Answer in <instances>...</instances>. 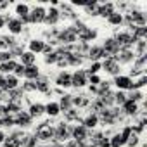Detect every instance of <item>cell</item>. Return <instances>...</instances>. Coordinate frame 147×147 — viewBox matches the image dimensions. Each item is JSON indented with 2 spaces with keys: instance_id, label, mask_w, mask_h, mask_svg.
Masks as SVG:
<instances>
[{
  "instance_id": "cell-1",
  "label": "cell",
  "mask_w": 147,
  "mask_h": 147,
  "mask_svg": "<svg viewBox=\"0 0 147 147\" xmlns=\"http://www.w3.org/2000/svg\"><path fill=\"white\" fill-rule=\"evenodd\" d=\"M76 40H78V36H76V31L73 30V26H67L64 30H59L57 31V36H55V43L57 45H64V47L76 43Z\"/></svg>"
},
{
  "instance_id": "cell-2",
  "label": "cell",
  "mask_w": 147,
  "mask_h": 147,
  "mask_svg": "<svg viewBox=\"0 0 147 147\" xmlns=\"http://www.w3.org/2000/svg\"><path fill=\"white\" fill-rule=\"evenodd\" d=\"M121 116V111L118 107H104L102 111L97 113L99 121H102L104 125H114Z\"/></svg>"
},
{
  "instance_id": "cell-3",
  "label": "cell",
  "mask_w": 147,
  "mask_h": 147,
  "mask_svg": "<svg viewBox=\"0 0 147 147\" xmlns=\"http://www.w3.org/2000/svg\"><path fill=\"white\" fill-rule=\"evenodd\" d=\"M69 138H71V125L66 123V121L57 123V125L54 126V140L64 144V142H67Z\"/></svg>"
},
{
  "instance_id": "cell-4",
  "label": "cell",
  "mask_w": 147,
  "mask_h": 147,
  "mask_svg": "<svg viewBox=\"0 0 147 147\" xmlns=\"http://www.w3.org/2000/svg\"><path fill=\"white\" fill-rule=\"evenodd\" d=\"M35 137L36 140H43V142H52L54 140V126L50 123H40L35 130Z\"/></svg>"
},
{
  "instance_id": "cell-5",
  "label": "cell",
  "mask_w": 147,
  "mask_h": 147,
  "mask_svg": "<svg viewBox=\"0 0 147 147\" xmlns=\"http://www.w3.org/2000/svg\"><path fill=\"white\" fill-rule=\"evenodd\" d=\"M114 40H116V43L119 45L121 50L131 49V45H135V38H133V35L130 31H119V33H116L114 35Z\"/></svg>"
},
{
  "instance_id": "cell-6",
  "label": "cell",
  "mask_w": 147,
  "mask_h": 147,
  "mask_svg": "<svg viewBox=\"0 0 147 147\" xmlns=\"http://www.w3.org/2000/svg\"><path fill=\"white\" fill-rule=\"evenodd\" d=\"M45 14H47V9H45L43 5H35V7L30 9L28 19H30L31 24H42V23L45 21Z\"/></svg>"
},
{
  "instance_id": "cell-7",
  "label": "cell",
  "mask_w": 147,
  "mask_h": 147,
  "mask_svg": "<svg viewBox=\"0 0 147 147\" xmlns=\"http://www.w3.org/2000/svg\"><path fill=\"white\" fill-rule=\"evenodd\" d=\"M100 64H102V69L107 73V75H111V76H118L119 71H121V66L118 64V61H116L114 57H107V59H104Z\"/></svg>"
},
{
  "instance_id": "cell-8",
  "label": "cell",
  "mask_w": 147,
  "mask_h": 147,
  "mask_svg": "<svg viewBox=\"0 0 147 147\" xmlns=\"http://www.w3.org/2000/svg\"><path fill=\"white\" fill-rule=\"evenodd\" d=\"M76 36H78V40L82 42V43H88V42H94L95 38H97V31L94 30V28H90V26H83V28H80L78 31H76Z\"/></svg>"
},
{
  "instance_id": "cell-9",
  "label": "cell",
  "mask_w": 147,
  "mask_h": 147,
  "mask_svg": "<svg viewBox=\"0 0 147 147\" xmlns=\"http://www.w3.org/2000/svg\"><path fill=\"white\" fill-rule=\"evenodd\" d=\"M87 83H88V76H87V73L83 69H76L75 73H71V87L82 88Z\"/></svg>"
},
{
  "instance_id": "cell-10",
  "label": "cell",
  "mask_w": 147,
  "mask_h": 147,
  "mask_svg": "<svg viewBox=\"0 0 147 147\" xmlns=\"http://www.w3.org/2000/svg\"><path fill=\"white\" fill-rule=\"evenodd\" d=\"M71 138L76 140V142H80V144H85V140L88 138V130L83 125H73L71 126Z\"/></svg>"
},
{
  "instance_id": "cell-11",
  "label": "cell",
  "mask_w": 147,
  "mask_h": 147,
  "mask_svg": "<svg viewBox=\"0 0 147 147\" xmlns=\"http://www.w3.org/2000/svg\"><path fill=\"white\" fill-rule=\"evenodd\" d=\"M87 57H88L92 62H100V59H107V54L104 52V49H102L100 45H92V47H88Z\"/></svg>"
},
{
  "instance_id": "cell-12",
  "label": "cell",
  "mask_w": 147,
  "mask_h": 147,
  "mask_svg": "<svg viewBox=\"0 0 147 147\" xmlns=\"http://www.w3.org/2000/svg\"><path fill=\"white\" fill-rule=\"evenodd\" d=\"M5 26L9 28V31L12 35H21L24 31V24L18 18H5Z\"/></svg>"
},
{
  "instance_id": "cell-13",
  "label": "cell",
  "mask_w": 147,
  "mask_h": 147,
  "mask_svg": "<svg viewBox=\"0 0 147 147\" xmlns=\"http://www.w3.org/2000/svg\"><path fill=\"white\" fill-rule=\"evenodd\" d=\"M116 87H118V90H131L133 88V80H131V76H126V75H118V76H114V82H113Z\"/></svg>"
},
{
  "instance_id": "cell-14",
  "label": "cell",
  "mask_w": 147,
  "mask_h": 147,
  "mask_svg": "<svg viewBox=\"0 0 147 147\" xmlns=\"http://www.w3.org/2000/svg\"><path fill=\"white\" fill-rule=\"evenodd\" d=\"M100 47L104 49V52L107 54V57H114V55L121 50V49H119V45L116 43V40H114V38H106V40H104V43H102Z\"/></svg>"
},
{
  "instance_id": "cell-15",
  "label": "cell",
  "mask_w": 147,
  "mask_h": 147,
  "mask_svg": "<svg viewBox=\"0 0 147 147\" xmlns=\"http://www.w3.org/2000/svg\"><path fill=\"white\" fill-rule=\"evenodd\" d=\"M114 59L118 61L119 66H121V64H130V62L135 61V54H133L131 49H125V50H119V52L114 55Z\"/></svg>"
},
{
  "instance_id": "cell-16",
  "label": "cell",
  "mask_w": 147,
  "mask_h": 147,
  "mask_svg": "<svg viewBox=\"0 0 147 147\" xmlns=\"http://www.w3.org/2000/svg\"><path fill=\"white\" fill-rule=\"evenodd\" d=\"M61 21V12H59V9L57 7H50V9H47V14H45V24H49V26H55L57 23Z\"/></svg>"
},
{
  "instance_id": "cell-17",
  "label": "cell",
  "mask_w": 147,
  "mask_h": 147,
  "mask_svg": "<svg viewBox=\"0 0 147 147\" xmlns=\"http://www.w3.org/2000/svg\"><path fill=\"white\" fill-rule=\"evenodd\" d=\"M54 83H55L57 87H61V88H69V87H71V73H67V71L62 69L59 75L55 76Z\"/></svg>"
},
{
  "instance_id": "cell-18",
  "label": "cell",
  "mask_w": 147,
  "mask_h": 147,
  "mask_svg": "<svg viewBox=\"0 0 147 147\" xmlns=\"http://www.w3.org/2000/svg\"><path fill=\"white\" fill-rule=\"evenodd\" d=\"M43 47H45V40L43 38H31L30 42H28V49H30V52L31 54H42L43 52Z\"/></svg>"
},
{
  "instance_id": "cell-19",
  "label": "cell",
  "mask_w": 147,
  "mask_h": 147,
  "mask_svg": "<svg viewBox=\"0 0 147 147\" xmlns=\"http://www.w3.org/2000/svg\"><path fill=\"white\" fill-rule=\"evenodd\" d=\"M35 88H36V92L49 94V92H50V82H49V78L40 75V76L35 80Z\"/></svg>"
},
{
  "instance_id": "cell-20",
  "label": "cell",
  "mask_w": 147,
  "mask_h": 147,
  "mask_svg": "<svg viewBox=\"0 0 147 147\" xmlns=\"http://www.w3.org/2000/svg\"><path fill=\"white\" fill-rule=\"evenodd\" d=\"M114 11H116V4H113V2L99 4V11H97V16H102V18H109V16H111Z\"/></svg>"
},
{
  "instance_id": "cell-21",
  "label": "cell",
  "mask_w": 147,
  "mask_h": 147,
  "mask_svg": "<svg viewBox=\"0 0 147 147\" xmlns=\"http://www.w3.org/2000/svg\"><path fill=\"white\" fill-rule=\"evenodd\" d=\"M128 16H130V19H131V23L135 26H145L147 24V18H145V14L142 11H131Z\"/></svg>"
},
{
  "instance_id": "cell-22",
  "label": "cell",
  "mask_w": 147,
  "mask_h": 147,
  "mask_svg": "<svg viewBox=\"0 0 147 147\" xmlns=\"http://www.w3.org/2000/svg\"><path fill=\"white\" fill-rule=\"evenodd\" d=\"M26 80L30 82H35L38 76H40V69L36 64H31V66H24V75H23Z\"/></svg>"
},
{
  "instance_id": "cell-23",
  "label": "cell",
  "mask_w": 147,
  "mask_h": 147,
  "mask_svg": "<svg viewBox=\"0 0 147 147\" xmlns=\"http://www.w3.org/2000/svg\"><path fill=\"white\" fill-rule=\"evenodd\" d=\"M123 107V114H126V116H135L140 109H138V104L137 102H133V100H130V99H126V102L121 106Z\"/></svg>"
},
{
  "instance_id": "cell-24",
  "label": "cell",
  "mask_w": 147,
  "mask_h": 147,
  "mask_svg": "<svg viewBox=\"0 0 147 147\" xmlns=\"http://www.w3.org/2000/svg\"><path fill=\"white\" fill-rule=\"evenodd\" d=\"M71 102H73V107H76V109L90 106V99H88L87 95H83V94H80V95H73Z\"/></svg>"
},
{
  "instance_id": "cell-25",
  "label": "cell",
  "mask_w": 147,
  "mask_h": 147,
  "mask_svg": "<svg viewBox=\"0 0 147 147\" xmlns=\"http://www.w3.org/2000/svg\"><path fill=\"white\" fill-rule=\"evenodd\" d=\"M28 114H30L31 118H40L42 114H45V106H43V104H40V102H35V104H31V106H30Z\"/></svg>"
},
{
  "instance_id": "cell-26",
  "label": "cell",
  "mask_w": 147,
  "mask_h": 147,
  "mask_svg": "<svg viewBox=\"0 0 147 147\" xmlns=\"http://www.w3.org/2000/svg\"><path fill=\"white\" fill-rule=\"evenodd\" d=\"M82 125H83L87 130H94V128L99 125V118H97V114H95V113H90V114L82 121Z\"/></svg>"
},
{
  "instance_id": "cell-27",
  "label": "cell",
  "mask_w": 147,
  "mask_h": 147,
  "mask_svg": "<svg viewBox=\"0 0 147 147\" xmlns=\"http://www.w3.org/2000/svg\"><path fill=\"white\" fill-rule=\"evenodd\" d=\"M18 64H19V62H16L14 59H12V61H9V62L0 64V75H12Z\"/></svg>"
},
{
  "instance_id": "cell-28",
  "label": "cell",
  "mask_w": 147,
  "mask_h": 147,
  "mask_svg": "<svg viewBox=\"0 0 147 147\" xmlns=\"http://www.w3.org/2000/svg\"><path fill=\"white\" fill-rule=\"evenodd\" d=\"M18 87H19V78H16L14 75H5V92H11Z\"/></svg>"
},
{
  "instance_id": "cell-29",
  "label": "cell",
  "mask_w": 147,
  "mask_h": 147,
  "mask_svg": "<svg viewBox=\"0 0 147 147\" xmlns=\"http://www.w3.org/2000/svg\"><path fill=\"white\" fill-rule=\"evenodd\" d=\"M64 119H66V123H69V121H78L80 119V111L76 107H69L67 111H64Z\"/></svg>"
},
{
  "instance_id": "cell-30",
  "label": "cell",
  "mask_w": 147,
  "mask_h": 147,
  "mask_svg": "<svg viewBox=\"0 0 147 147\" xmlns=\"http://www.w3.org/2000/svg\"><path fill=\"white\" fill-rule=\"evenodd\" d=\"M123 12H118V11H114L109 18H107V23L111 24V26H121L123 24Z\"/></svg>"
},
{
  "instance_id": "cell-31",
  "label": "cell",
  "mask_w": 147,
  "mask_h": 147,
  "mask_svg": "<svg viewBox=\"0 0 147 147\" xmlns=\"http://www.w3.org/2000/svg\"><path fill=\"white\" fill-rule=\"evenodd\" d=\"M21 62L19 64H23V66H31V64H35V61H36V55L35 54H31L30 50H26V52H23L21 54Z\"/></svg>"
},
{
  "instance_id": "cell-32",
  "label": "cell",
  "mask_w": 147,
  "mask_h": 147,
  "mask_svg": "<svg viewBox=\"0 0 147 147\" xmlns=\"http://www.w3.org/2000/svg\"><path fill=\"white\" fill-rule=\"evenodd\" d=\"M36 137H35V133L31 135V133H24V137H23V140H21V147H36Z\"/></svg>"
},
{
  "instance_id": "cell-33",
  "label": "cell",
  "mask_w": 147,
  "mask_h": 147,
  "mask_svg": "<svg viewBox=\"0 0 147 147\" xmlns=\"http://www.w3.org/2000/svg\"><path fill=\"white\" fill-rule=\"evenodd\" d=\"M71 99H73V95H69V94H66V95H62L61 99H59V107H61V111H67L69 107H73V102H71Z\"/></svg>"
},
{
  "instance_id": "cell-34",
  "label": "cell",
  "mask_w": 147,
  "mask_h": 147,
  "mask_svg": "<svg viewBox=\"0 0 147 147\" xmlns=\"http://www.w3.org/2000/svg\"><path fill=\"white\" fill-rule=\"evenodd\" d=\"M59 113H61V107H59L57 102H49V104L45 106V114H49L50 118H55Z\"/></svg>"
},
{
  "instance_id": "cell-35",
  "label": "cell",
  "mask_w": 147,
  "mask_h": 147,
  "mask_svg": "<svg viewBox=\"0 0 147 147\" xmlns=\"http://www.w3.org/2000/svg\"><path fill=\"white\" fill-rule=\"evenodd\" d=\"M109 144H111V147H123V145H126V138H123L121 133H114L109 138Z\"/></svg>"
},
{
  "instance_id": "cell-36",
  "label": "cell",
  "mask_w": 147,
  "mask_h": 147,
  "mask_svg": "<svg viewBox=\"0 0 147 147\" xmlns=\"http://www.w3.org/2000/svg\"><path fill=\"white\" fill-rule=\"evenodd\" d=\"M66 57H67V66H75V67L82 66L83 64V59H85V57H80L76 54H67Z\"/></svg>"
},
{
  "instance_id": "cell-37",
  "label": "cell",
  "mask_w": 147,
  "mask_h": 147,
  "mask_svg": "<svg viewBox=\"0 0 147 147\" xmlns=\"http://www.w3.org/2000/svg\"><path fill=\"white\" fill-rule=\"evenodd\" d=\"M145 45H147L145 40H137V42H135V50H133L135 57H142V55H145Z\"/></svg>"
},
{
  "instance_id": "cell-38",
  "label": "cell",
  "mask_w": 147,
  "mask_h": 147,
  "mask_svg": "<svg viewBox=\"0 0 147 147\" xmlns=\"http://www.w3.org/2000/svg\"><path fill=\"white\" fill-rule=\"evenodd\" d=\"M83 11L88 14V16H97V11H99V4L97 2H87L83 5Z\"/></svg>"
},
{
  "instance_id": "cell-39",
  "label": "cell",
  "mask_w": 147,
  "mask_h": 147,
  "mask_svg": "<svg viewBox=\"0 0 147 147\" xmlns=\"http://www.w3.org/2000/svg\"><path fill=\"white\" fill-rule=\"evenodd\" d=\"M126 99H130V100H133V102H140V100H144V92L142 90H130V94L126 95Z\"/></svg>"
},
{
  "instance_id": "cell-40",
  "label": "cell",
  "mask_w": 147,
  "mask_h": 147,
  "mask_svg": "<svg viewBox=\"0 0 147 147\" xmlns=\"http://www.w3.org/2000/svg\"><path fill=\"white\" fill-rule=\"evenodd\" d=\"M100 69H102V64H100V62H92L85 73H87V76H92V75H97Z\"/></svg>"
},
{
  "instance_id": "cell-41",
  "label": "cell",
  "mask_w": 147,
  "mask_h": 147,
  "mask_svg": "<svg viewBox=\"0 0 147 147\" xmlns=\"http://www.w3.org/2000/svg\"><path fill=\"white\" fill-rule=\"evenodd\" d=\"M57 59H59V54H57V50H54V52H50V54H47V55L43 57V61H45V64H47V66H50V64H55V62H57Z\"/></svg>"
},
{
  "instance_id": "cell-42",
  "label": "cell",
  "mask_w": 147,
  "mask_h": 147,
  "mask_svg": "<svg viewBox=\"0 0 147 147\" xmlns=\"http://www.w3.org/2000/svg\"><path fill=\"white\" fill-rule=\"evenodd\" d=\"M4 147H21V140L14 138L12 135H11V137H5V140H4Z\"/></svg>"
},
{
  "instance_id": "cell-43",
  "label": "cell",
  "mask_w": 147,
  "mask_h": 147,
  "mask_svg": "<svg viewBox=\"0 0 147 147\" xmlns=\"http://www.w3.org/2000/svg\"><path fill=\"white\" fill-rule=\"evenodd\" d=\"M125 102H126V94H125V92H121V90L114 92V104H118V106H123Z\"/></svg>"
},
{
  "instance_id": "cell-44",
  "label": "cell",
  "mask_w": 147,
  "mask_h": 147,
  "mask_svg": "<svg viewBox=\"0 0 147 147\" xmlns=\"http://www.w3.org/2000/svg\"><path fill=\"white\" fill-rule=\"evenodd\" d=\"M12 59H14V57H12L11 50H2V52H0V64L9 62V61H12Z\"/></svg>"
},
{
  "instance_id": "cell-45",
  "label": "cell",
  "mask_w": 147,
  "mask_h": 147,
  "mask_svg": "<svg viewBox=\"0 0 147 147\" xmlns=\"http://www.w3.org/2000/svg\"><path fill=\"white\" fill-rule=\"evenodd\" d=\"M23 92L26 94V92H36V88H35V82H30V80H26V83H23Z\"/></svg>"
},
{
  "instance_id": "cell-46",
  "label": "cell",
  "mask_w": 147,
  "mask_h": 147,
  "mask_svg": "<svg viewBox=\"0 0 147 147\" xmlns=\"http://www.w3.org/2000/svg\"><path fill=\"white\" fill-rule=\"evenodd\" d=\"M138 144V133H135V131H131V135H130V138H128V142H126V145L128 147H135Z\"/></svg>"
},
{
  "instance_id": "cell-47",
  "label": "cell",
  "mask_w": 147,
  "mask_h": 147,
  "mask_svg": "<svg viewBox=\"0 0 147 147\" xmlns=\"http://www.w3.org/2000/svg\"><path fill=\"white\" fill-rule=\"evenodd\" d=\"M12 75H14L16 78H21V76L24 75V66H23V64H18V66H16V69H14V73H12Z\"/></svg>"
},
{
  "instance_id": "cell-48",
  "label": "cell",
  "mask_w": 147,
  "mask_h": 147,
  "mask_svg": "<svg viewBox=\"0 0 147 147\" xmlns=\"http://www.w3.org/2000/svg\"><path fill=\"white\" fill-rule=\"evenodd\" d=\"M100 82H102V80H100L99 75H92V76H88V83H92V87H99Z\"/></svg>"
},
{
  "instance_id": "cell-49",
  "label": "cell",
  "mask_w": 147,
  "mask_h": 147,
  "mask_svg": "<svg viewBox=\"0 0 147 147\" xmlns=\"http://www.w3.org/2000/svg\"><path fill=\"white\" fill-rule=\"evenodd\" d=\"M64 147H85V144H80V142H76V140H67V142L64 144Z\"/></svg>"
},
{
  "instance_id": "cell-50",
  "label": "cell",
  "mask_w": 147,
  "mask_h": 147,
  "mask_svg": "<svg viewBox=\"0 0 147 147\" xmlns=\"http://www.w3.org/2000/svg\"><path fill=\"white\" fill-rule=\"evenodd\" d=\"M97 147H111V144H109V138L104 135L100 140H99V144H97Z\"/></svg>"
},
{
  "instance_id": "cell-51",
  "label": "cell",
  "mask_w": 147,
  "mask_h": 147,
  "mask_svg": "<svg viewBox=\"0 0 147 147\" xmlns=\"http://www.w3.org/2000/svg\"><path fill=\"white\" fill-rule=\"evenodd\" d=\"M50 52H54V47H52L50 43H45V47H43V52H42V54H45V55H47V54H50Z\"/></svg>"
},
{
  "instance_id": "cell-52",
  "label": "cell",
  "mask_w": 147,
  "mask_h": 147,
  "mask_svg": "<svg viewBox=\"0 0 147 147\" xmlns=\"http://www.w3.org/2000/svg\"><path fill=\"white\" fill-rule=\"evenodd\" d=\"M4 26H5V18H4V16H0V30H2Z\"/></svg>"
},
{
  "instance_id": "cell-53",
  "label": "cell",
  "mask_w": 147,
  "mask_h": 147,
  "mask_svg": "<svg viewBox=\"0 0 147 147\" xmlns=\"http://www.w3.org/2000/svg\"><path fill=\"white\" fill-rule=\"evenodd\" d=\"M0 114H2V116H5V106H4L2 102H0Z\"/></svg>"
},
{
  "instance_id": "cell-54",
  "label": "cell",
  "mask_w": 147,
  "mask_h": 147,
  "mask_svg": "<svg viewBox=\"0 0 147 147\" xmlns=\"http://www.w3.org/2000/svg\"><path fill=\"white\" fill-rule=\"evenodd\" d=\"M4 140H5V133L0 130V144H4Z\"/></svg>"
},
{
  "instance_id": "cell-55",
  "label": "cell",
  "mask_w": 147,
  "mask_h": 147,
  "mask_svg": "<svg viewBox=\"0 0 147 147\" xmlns=\"http://www.w3.org/2000/svg\"><path fill=\"white\" fill-rule=\"evenodd\" d=\"M7 5H9V4H7V2H0V11H2V9H5V7H7Z\"/></svg>"
},
{
  "instance_id": "cell-56",
  "label": "cell",
  "mask_w": 147,
  "mask_h": 147,
  "mask_svg": "<svg viewBox=\"0 0 147 147\" xmlns=\"http://www.w3.org/2000/svg\"><path fill=\"white\" fill-rule=\"evenodd\" d=\"M85 147H97V145H94V144H87Z\"/></svg>"
},
{
  "instance_id": "cell-57",
  "label": "cell",
  "mask_w": 147,
  "mask_h": 147,
  "mask_svg": "<svg viewBox=\"0 0 147 147\" xmlns=\"http://www.w3.org/2000/svg\"><path fill=\"white\" fill-rule=\"evenodd\" d=\"M42 147H49V145H42Z\"/></svg>"
}]
</instances>
